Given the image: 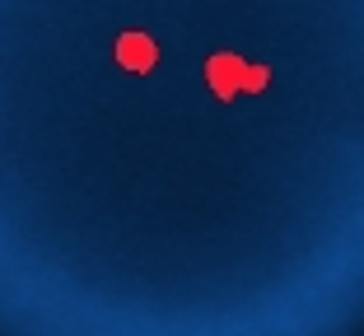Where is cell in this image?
I'll use <instances>...</instances> for the list:
<instances>
[{
    "label": "cell",
    "mask_w": 364,
    "mask_h": 336,
    "mask_svg": "<svg viewBox=\"0 0 364 336\" xmlns=\"http://www.w3.org/2000/svg\"><path fill=\"white\" fill-rule=\"evenodd\" d=\"M117 61H122L127 75H145V70H154V61H159V47H154L150 33L127 28V33H117Z\"/></svg>",
    "instance_id": "7a4b0ae2"
},
{
    "label": "cell",
    "mask_w": 364,
    "mask_h": 336,
    "mask_svg": "<svg viewBox=\"0 0 364 336\" xmlns=\"http://www.w3.org/2000/svg\"><path fill=\"white\" fill-rule=\"evenodd\" d=\"M205 80L215 94H247V89L267 85V65L243 61V56H210L205 61Z\"/></svg>",
    "instance_id": "6da1fadb"
}]
</instances>
